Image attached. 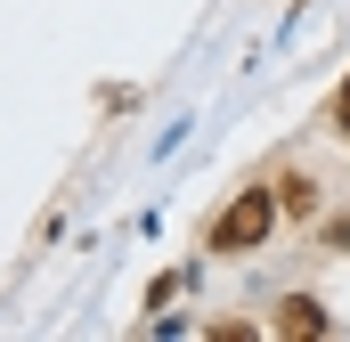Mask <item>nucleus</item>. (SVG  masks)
Segmentation results:
<instances>
[{"label":"nucleus","mask_w":350,"mask_h":342,"mask_svg":"<svg viewBox=\"0 0 350 342\" xmlns=\"http://www.w3.org/2000/svg\"><path fill=\"white\" fill-rule=\"evenodd\" d=\"M277 204H285V212H310V204H318V187H310V179H285V187H277Z\"/></svg>","instance_id":"obj_3"},{"label":"nucleus","mask_w":350,"mask_h":342,"mask_svg":"<svg viewBox=\"0 0 350 342\" xmlns=\"http://www.w3.org/2000/svg\"><path fill=\"white\" fill-rule=\"evenodd\" d=\"M269 220H277V196H269V187H245V196L212 220V253H253L269 237Z\"/></svg>","instance_id":"obj_1"},{"label":"nucleus","mask_w":350,"mask_h":342,"mask_svg":"<svg viewBox=\"0 0 350 342\" xmlns=\"http://www.w3.org/2000/svg\"><path fill=\"white\" fill-rule=\"evenodd\" d=\"M277 334H326V310H318V302H310V293H293V302H277Z\"/></svg>","instance_id":"obj_2"},{"label":"nucleus","mask_w":350,"mask_h":342,"mask_svg":"<svg viewBox=\"0 0 350 342\" xmlns=\"http://www.w3.org/2000/svg\"><path fill=\"white\" fill-rule=\"evenodd\" d=\"M334 122H342V139H350V82L334 90Z\"/></svg>","instance_id":"obj_4"}]
</instances>
